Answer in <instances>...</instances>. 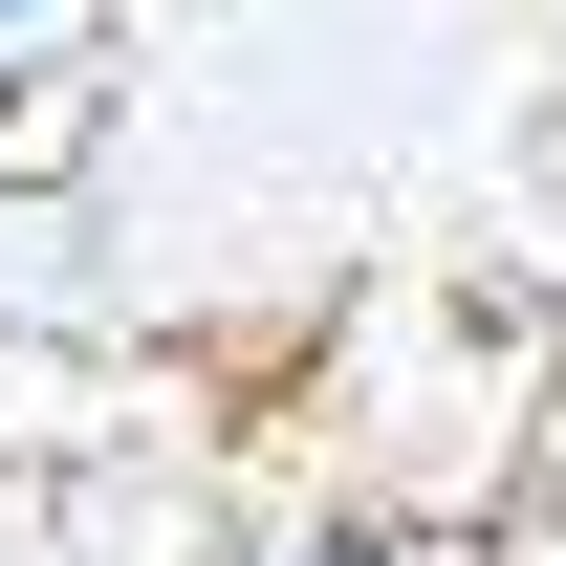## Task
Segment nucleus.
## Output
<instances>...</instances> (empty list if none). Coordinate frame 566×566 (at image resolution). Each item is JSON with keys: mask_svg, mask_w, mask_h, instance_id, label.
<instances>
[{"mask_svg": "<svg viewBox=\"0 0 566 566\" xmlns=\"http://www.w3.org/2000/svg\"><path fill=\"white\" fill-rule=\"evenodd\" d=\"M262 566H480L458 523H392V501H327V523H283Z\"/></svg>", "mask_w": 566, "mask_h": 566, "instance_id": "1", "label": "nucleus"}, {"mask_svg": "<svg viewBox=\"0 0 566 566\" xmlns=\"http://www.w3.org/2000/svg\"><path fill=\"white\" fill-rule=\"evenodd\" d=\"M22 22H44V0H0V44H22Z\"/></svg>", "mask_w": 566, "mask_h": 566, "instance_id": "2", "label": "nucleus"}]
</instances>
